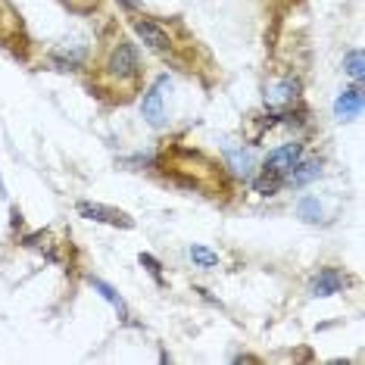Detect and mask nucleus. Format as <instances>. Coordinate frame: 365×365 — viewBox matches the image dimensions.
<instances>
[{
    "instance_id": "nucleus-3",
    "label": "nucleus",
    "mask_w": 365,
    "mask_h": 365,
    "mask_svg": "<svg viewBox=\"0 0 365 365\" xmlns=\"http://www.w3.org/2000/svg\"><path fill=\"white\" fill-rule=\"evenodd\" d=\"M300 94H303V81L297 76H281V78H272L265 85V110L272 113H287L290 106L300 103Z\"/></svg>"
},
{
    "instance_id": "nucleus-16",
    "label": "nucleus",
    "mask_w": 365,
    "mask_h": 365,
    "mask_svg": "<svg viewBox=\"0 0 365 365\" xmlns=\"http://www.w3.org/2000/svg\"><path fill=\"white\" fill-rule=\"evenodd\" d=\"M297 215H300L303 222H319L322 219L319 197H300V200H297Z\"/></svg>"
},
{
    "instance_id": "nucleus-4",
    "label": "nucleus",
    "mask_w": 365,
    "mask_h": 365,
    "mask_svg": "<svg viewBox=\"0 0 365 365\" xmlns=\"http://www.w3.org/2000/svg\"><path fill=\"white\" fill-rule=\"evenodd\" d=\"M303 156H306L303 140H287V144H281V147H275V150H269V156H265V163H262V169L265 172H275V175H281V178H287V172L294 169V165L300 163Z\"/></svg>"
},
{
    "instance_id": "nucleus-7",
    "label": "nucleus",
    "mask_w": 365,
    "mask_h": 365,
    "mask_svg": "<svg viewBox=\"0 0 365 365\" xmlns=\"http://www.w3.org/2000/svg\"><path fill=\"white\" fill-rule=\"evenodd\" d=\"M346 284H350V278L344 275V272L337 269V265H325V269H319L309 281V294L312 297H334L340 294Z\"/></svg>"
},
{
    "instance_id": "nucleus-18",
    "label": "nucleus",
    "mask_w": 365,
    "mask_h": 365,
    "mask_svg": "<svg viewBox=\"0 0 365 365\" xmlns=\"http://www.w3.org/2000/svg\"><path fill=\"white\" fill-rule=\"evenodd\" d=\"M138 259H140V265H147V269H150V272H153V275H156V278H160V269H163V265H160V262H156V259H153V256H150V253H140V256H138Z\"/></svg>"
},
{
    "instance_id": "nucleus-10",
    "label": "nucleus",
    "mask_w": 365,
    "mask_h": 365,
    "mask_svg": "<svg viewBox=\"0 0 365 365\" xmlns=\"http://www.w3.org/2000/svg\"><path fill=\"white\" fill-rule=\"evenodd\" d=\"M322 175V160H300L294 169L287 172L284 187H306L309 181H315Z\"/></svg>"
},
{
    "instance_id": "nucleus-8",
    "label": "nucleus",
    "mask_w": 365,
    "mask_h": 365,
    "mask_svg": "<svg viewBox=\"0 0 365 365\" xmlns=\"http://www.w3.org/2000/svg\"><path fill=\"white\" fill-rule=\"evenodd\" d=\"M85 60H88V51H85V47H56V51H51V63H53L60 72L85 69Z\"/></svg>"
},
{
    "instance_id": "nucleus-13",
    "label": "nucleus",
    "mask_w": 365,
    "mask_h": 365,
    "mask_svg": "<svg viewBox=\"0 0 365 365\" xmlns=\"http://www.w3.org/2000/svg\"><path fill=\"white\" fill-rule=\"evenodd\" d=\"M88 281H91V287H94V290H97V294H101V297H103V300H106V303H110V306H113V309H115V312H119V315H122V319H125V322H128V306H125V300H122V297H119V294H115V287H110V284H106V281H101V278H94V275H91Z\"/></svg>"
},
{
    "instance_id": "nucleus-6",
    "label": "nucleus",
    "mask_w": 365,
    "mask_h": 365,
    "mask_svg": "<svg viewBox=\"0 0 365 365\" xmlns=\"http://www.w3.org/2000/svg\"><path fill=\"white\" fill-rule=\"evenodd\" d=\"M76 210L81 219H91V222H101V225H113V228H131L135 222H131L128 212L122 210H113V206H103V203H91V200H78Z\"/></svg>"
},
{
    "instance_id": "nucleus-11",
    "label": "nucleus",
    "mask_w": 365,
    "mask_h": 365,
    "mask_svg": "<svg viewBox=\"0 0 365 365\" xmlns=\"http://www.w3.org/2000/svg\"><path fill=\"white\" fill-rule=\"evenodd\" d=\"M16 35H22V19L10 0H0V47H6Z\"/></svg>"
},
{
    "instance_id": "nucleus-12",
    "label": "nucleus",
    "mask_w": 365,
    "mask_h": 365,
    "mask_svg": "<svg viewBox=\"0 0 365 365\" xmlns=\"http://www.w3.org/2000/svg\"><path fill=\"white\" fill-rule=\"evenodd\" d=\"M225 165L235 172L237 178L250 181V175H253V153L244 150V147H228L225 150Z\"/></svg>"
},
{
    "instance_id": "nucleus-17",
    "label": "nucleus",
    "mask_w": 365,
    "mask_h": 365,
    "mask_svg": "<svg viewBox=\"0 0 365 365\" xmlns=\"http://www.w3.org/2000/svg\"><path fill=\"white\" fill-rule=\"evenodd\" d=\"M60 4L69 13H76V16H88V13H94L97 6H101V0H60Z\"/></svg>"
},
{
    "instance_id": "nucleus-1",
    "label": "nucleus",
    "mask_w": 365,
    "mask_h": 365,
    "mask_svg": "<svg viewBox=\"0 0 365 365\" xmlns=\"http://www.w3.org/2000/svg\"><path fill=\"white\" fill-rule=\"evenodd\" d=\"M97 78L103 85H110L113 91H122V101L140 91V78H144V69H140V53L138 44L128 41L122 31L106 41L101 63H97Z\"/></svg>"
},
{
    "instance_id": "nucleus-14",
    "label": "nucleus",
    "mask_w": 365,
    "mask_h": 365,
    "mask_svg": "<svg viewBox=\"0 0 365 365\" xmlns=\"http://www.w3.org/2000/svg\"><path fill=\"white\" fill-rule=\"evenodd\" d=\"M187 256L197 269H215V265H219V253H212L210 247H203V244H190Z\"/></svg>"
},
{
    "instance_id": "nucleus-5",
    "label": "nucleus",
    "mask_w": 365,
    "mask_h": 365,
    "mask_svg": "<svg viewBox=\"0 0 365 365\" xmlns=\"http://www.w3.org/2000/svg\"><path fill=\"white\" fill-rule=\"evenodd\" d=\"M165 88H169V76H160L150 88L144 91V101H140V113L150 125H165Z\"/></svg>"
},
{
    "instance_id": "nucleus-15",
    "label": "nucleus",
    "mask_w": 365,
    "mask_h": 365,
    "mask_svg": "<svg viewBox=\"0 0 365 365\" xmlns=\"http://www.w3.org/2000/svg\"><path fill=\"white\" fill-rule=\"evenodd\" d=\"M344 69H346V76H350V78H356V85H362L365 69H362V51H359V47L346 51V56H344Z\"/></svg>"
},
{
    "instance_id": "nucleus-20",
    "label": "nucleus",
    "mask_w": 365,
    "mask_h": 365,
    "mask_svg": "<svg viewBox=\"0 0 365 365\" xmlns=\"http://www.w3.org/2000/svg\"><path fill=\"white\" fill-rule=\"evenodd\" d=\"M6 194V187H4V181H0V197H4Z\"/></svg>"
},
{
    "instance_id": "nucleus-9",
    "label": "nucleus",
    "mask_w": 365,
    "mask_h": 365,
    "mask_svg": "<svg viewBox=\"0 0 365 365\" xmlns=\"http://www.w3.org/2000/svg\"><path fill=\"white\" fill-rule=\"evenodd\" d=\"M359 113H362V85L346 88L344 94L334 101V115L340 122H346V119H356Z\"/></svg>"
},
{
    "instance_id": "nucleus-19",
    "label": "nucleus",
    "mask_w": 365,
    "mask_h": 365,
    "mask_svg": "<svg viewBox=\"0 0 365 365\" xmlns=\"http://www.w3.org/2000/svg\"><path fill=\"white\" fill-rule=\"evenodd\" d=\"M119 4L125 6V10H135V4H138V0H119Z\"/></svg>"
},
{
    "instance_id": "nucleus-2",
    "label": "nucleus",
    "mask_w": 365,
    "mask_h": 365,
    "mask_svg": "<svg viewBox=\"0 0 365 365\" xmlns=\"http://www.w3.org/2000/svg\"><path fill=\"white\" fill-rule=\"evenodd\" d=\"M128 26H131V31L138 35V41L147 47L150 53H156L160 60H165V63H178V38L172 35L169 29L163 26L156 16H140V13H135L128 19Z\"/></svg>"
}]
</instances>
